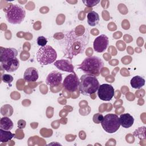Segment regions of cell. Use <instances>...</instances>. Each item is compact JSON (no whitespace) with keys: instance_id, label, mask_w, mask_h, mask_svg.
<instances>
[{"instance_id":"e0dca14e","label":"cell","mask_w":146,"mask_h":146,"mask_svg":"<svg viewBox=\"0 0 146 146\" xmlns=\"http://www.w3.org/2000/svg\"><path fill=\"white\" fill-rule=\"evenodd\" d=\"M87 17L88 24L90 26H95L98 24L100 20L99 14L94 11L88 13Z\"/></svg>"},{"instance_id":"30bf717a","label":"cell","mask_w":146,"mask_h":146,"mask_svg":"<svg viewBox=\"0 0 146 146\" xmlns=\"http://www.w3.org/2000/svg\"><path fill=\"white\" fill-rule=\"evenodd\" d=\"M62 74L58 71H51L47 76L46 79V84L51 87L59 86L62 82Z\"/></svg>"},{"instance_id":"7a4b0ae2","label":"cell","mask_w":146,"mask_h":146,"mask_svg":"<svg viewBox=\"0 0 146 146\" xmlns=\"http://www.w3.org/2000/svg\"><path fill=\"white\" fill-rule=\"evenodd\" d=\"M103 66L104 62L100 58L92 56L87 57L80 64H78V69L82 70L86 74L98 76Z\"/></svg>"},{"instance_id":"603a6c76","label":"cell","mask_w":146,"mask_h":146,"mask_svg":"<svg viewBox=\"0 0 146 146\" xmlns=\"http://www.w3.org/2000/svg\"><path fill=\"white\" fill-rule=\"evenodd\" d=\"M103 118H104V116H103V115L102 113H96L94 115V116L93 117V120L95 123L99 124L102 122Z\"/></svg>"},{"instance_id":"ac0fdd59","label":"cell","mask_w":146,"mask_h":146,"mask_svg":"<svg viewBox=\"0 0 146 146\" xmlns=\"http://www.w3.org/2000/svg\"><path fill=\"white\" fill-rule=\"evenodd\" d=\"M14 127V123L12 120L8 117L5 116L1 119L0 120V128L6 130L10 131Z\"/></svg>"},{"instance_id":"2e32d148","label":"cell","mask_w":146,"mask_h":146,"mask_svg":"<svg viewBox=\"0 0 146 146\" xmlns=\"http://www.w3.org/2000/svg\"><path fill=\"white\" fill-rule=\"evenodd\" d=\"M131 87L135 89H140L145 84V79L139 75L133 76L130 81Z\"/></svg>"},{"instance_id":"4fadbf2b","label":"cell","mask_w":146,"mask_h":146,"mask_svg":"<svg viewBox=\"0 0 146 146\" xmlns=\"http://www.w3.org/2000/svg\"><path fill=\"white\" fill-rule=\"evenodd\" d=\"M1 67L7 72H14L19 67V60L15 58L5 62L1 63Z\"/></svg>"},{"instance_id":"5b68a950","label":"cell","mask_w":146,"mask_h":146,"mask_svg":"<svg viewBox=\"0 0 146 146\" xmlns=\"http://www.w3.org/2000/svg\"><path fill=\"white\" fill-rule=\"evenodd\" d=\"M5 17L7 21L11 24L18 25L23 21L26 16V11L23 6L18 4L12 5L5 11Z\"/></svg>"},{"instance_id":"7402d4cb","label":"cell","mask_w":146,"mask_h":146,"mask_svg":"<svg viewBox=\"0 0 146 146\" xmlns=\"http://www.w3.org/2000/svg\"><path fill=\"white\" fill-rule=\"evenodd\" d=\"M1 79H2V80L6 83H8V84H10L11 83L13 80V77L10 75V74H3L2 77H1Z\"/></svg>"},{"instance_id":"ffe728a7","label":"cell","mask_w":146,"mask_h":146,"mask_svg":"<svg viewBox=\"0 0 146 146\" xmlns=\"http://www.w3.org/2000/svg\"><path fill=\"white\" fill-rule=\"evenodd\" d=\"M83 3L87 7H91L96 6L97 4H98L100 1L99 0H86V1H82Z\"/></svg>"},{"instance_id":"8fae6325","label":"cell","mask_w":146,"mask_h":146,"mask_svg":"<svg viewBox=\"0 0 146 146\" xmlns=\"http://www.w3.org/2000/svg\"><path fill=\"white\" fill-rule=\"evenodd\" d=\"M18 55L17 50L14 48L1 47L0 61L1 63L7 62L17 58Z\"/></svg>"},{"instance_id":"44dd1931","label":"cell","mask_w":146,"mask_h":146,"mask_svg":"<svg viewBox=\"0 0 146 146\" xmlns=\"http://www.w3.org/2000/svg\"><path fill=\"white\" fill-rule=\"evenodd\" d=\"M36 42L38 46L40 47L44 46L47 44V39L43 36H39L36 39Z\"/></svg>"},{"instance_id":"ba28073f","label":"cell","mask_w":146,"mask_h":146,"mask_svg":"<svg viewBox=\"0 0 146 146\" xmlns=\"http://www.w3.org/2000/svg\"><path fill=\"white\" fill-rule=\"evenodd\" d=\"M114 88L109 84H103L99 86L98 90V96L103 101H110L114 96Z\"/></svg>"},{"instance_id":"277c9868","label":"cell","mask_w":146,"mask_h":146,"mask_svg":"<svg viewBox=\"0 0 146 146\" xmlns=\"http://www.w3.org/2000/svg\"><path fill=\"white\" fill-rule=\"evenodd\" d=\"M56 58V51L50 45L40 47L36 53V60L40 65L43 66L54 63Z\"/></svg>"},{"instance_id":"5bb4252c","label":"cell","mask_w":146,"mask_h":146,"mask_svg":"<svg viewBox=\"0 0 146 146\" xmlns=\"http://www.w3.org/2000/svg\"><path fill=\"white\" fill-rule=\"evenodd\" d=\"M39 78L38 71L34 67H29L27 68L23 75V79L26 82H35Z\"/></svg>"},{"instance_id":"8992f818","label":"cell","mask_w":146,"mask_h":146,"mask_svg":"<svg viewBox=\"0 0 146 146\" xmlns=\"http://www.w3.org/2000/svg\"><path fill=\"white\" fill-rule=\"evenodd\" d=\"M103 129L109 133L116 132L120 128L119 117L116 114L108 113L104 116L100 123Z\"/></svg>"},{"instance_id":"9c48e42d","label":"cell","mask_w":146,"mask_h":146,"mask_svg":"<svg viewBox=\"0 0 146 146\" xmlns=\"http://www.w3.org/2000/svg\"><path fill=\"white\" fill-rule=\"evenodd\" d=\"M108 44V36L104 34H101L95 39L93 43V47L96 52H102L107 49Z\"/></svg>"},{"instance_id":"7c38bea8","label":"cell","mask_w":146,"mask_h":146,"mask_svg":"<svg viewBox=\"0 0 146 146\" xmlns=\"http://www.w3.org/2000/svg\"><path fill=\"white\" fill-rule=\"evenodd\" d=\"M54 65L60 70L68 72L75 73L74 70V66L70 61L67 59H60L56 60Z\"/></svg>"},{"instance_id":"9a60e30c","label":"cell","mask_w":146,"mask_h":146,"mask_svg":"<svg viewBox=\"0 0 146 146\" xmlns=\"http://www.w3.org/2000/svg\"><path fill=\"white\" fill-rule=\"evenodd\" d=\"M119 121L120 125L123 128H128L131 127L134 123V118L128 113L120 115L119 117Z\"/></svg>"},{"instance_id":"52a82bcc","label":"cell","mask_w":146,"mask_h":146,"mask_svg":"<svg viewBox=\"0 0 146 146\" xmlns=\"http://www.w3.org/2000/svg\"><path fill=\"white\" fill-rule=\"evenodd\" d=\"M80 80L75 73H72L66 76L63 82V87L68 92L75 91L79 87Z\"/></svg>"},{"instance_id":"6da1fadb","label":"cell","mask_w":146,"mask_h":146,"mask_svg":"<svg viewBox=\"0 0 146 146\" xmlns=\"http://www.w3.org/2000/svg\"><path fill=\"white\" fill-rule=\"evenodd\" d=\"M90 33L86 29L83 34L77 35L75 29L67 32L62 40L64 47L63 52L64 57L71 60L74 56L84 52L89 43Z\"/></svg>"},{"instance_id":"3957f363","label":"cell","mask_w":146,"mask_h":146,"mask_svg":"<svg viewBox=\"0 0 146 146\" xmlns=\"http://www.w3.org/2000/svg\"><path fill=\"white\" fill-rule=\"evenodd\" d=\"M99 86V82L94 75L86 74L80 78L79 91L84 95L88 96L95 93Z\"/></svg>"},{"instance_id":"d6986e66","label":"cell","mask_w":146,"mask_h":146,"mask_svg":"<svg viewBox=\"0 0 146 146\" xmlns=\"http://www.w3.org/2000/svg\"><path fill=\"white\" fill-rule=\"evenodd\" d=\"M15 136V134L10 131H6L0 128V141L1 143L7 142Z\"/></svg>"}]
</instances>
